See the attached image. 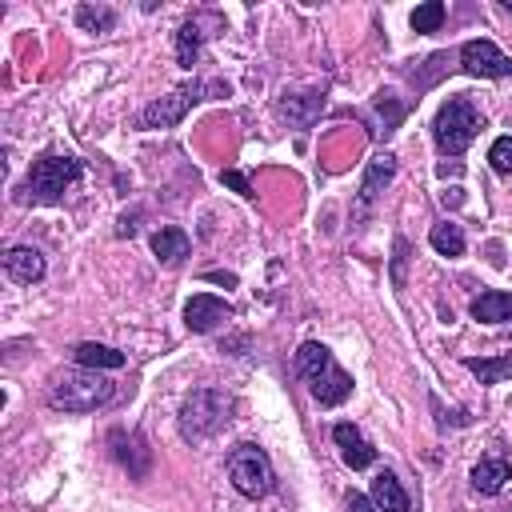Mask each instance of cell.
I'll use <instances>...</instances> for the list:
<instances>
[{
	"mask_svg": "<svg viewBox=\"0 0 512 512\" xmlns=\"http://www.w3.org/2000/svg\"><path fill=\"white\" fill-rule=\"evenodd\" d=\"M296 372L300 380L308 384L312 400L324 404V408H336L352 396V376L332 360V352L320 344V340H304L300 352H296Z\"/></svg>",
	"mask_w": 512,
	"mask_h": 512,
	"instance_id": "1",
	"label": "cell"
},
{
	"mask_svg": "<svg viewBox=\"0 0 512 512\" xmlns=\"http://www.w3.org/2000/svg\"><path fill=\"white\" fill-rule=\"evenodd\" d=\"M228 420H232V396L224 388L204 384V388L188 392L184 404H180V436L188 444H200V440L216 436Z\"/></svg>",
	"mask_w": 512,
	"mask_h": 512,
	"instance_id": "2",
	"label": "cell"
},
{
	"mask_svg": "<svg viewBox=\"0 0 512 512\" xmlns=\"http://www.w3.org/2000/svg\"><path fill=\"white\" fill-rule=\"evenodd\" d=\"M84 172V164L76 156H56V152H44L32 160L24 184H20V200L24 204H56L68 184H76Z\"/></svg>",
	"mask_w": 512,
	"mask_h": 512,
	"instance_id": "3",
	"label": "cell"
},
{
	"mask_svg": "<svg viewBox=\"0 0 512 512\" xmlns=\"http://www.w3.org/2000/svg\"><path fill=\"white\" fill-rule=\"evenodd\" d=\"M112 392L116 388L96 368H64L48 388V404L60 412H96L112 400Z\"/></svg>",
	"mask_w": 512,
	"mask_h": 512,
	"instance_id": "4",
	"label": "cell"
},
{
	"mask_svg": "<svg viewBox=\"0 0 512 512\" xmlns=\"http://www.w3.org/2000/svg\"><path fill=\"white\" fill-rule=\"evenodd\" d=\"M480 124H484V120H480L476 104H472L468 96H452L448 104H440V112H436V120H432L436 148H440L444 156H460V152L476 140Z\"/></svg>",
	"mask_w": 512,
	"mask_h": 512,
	"instance_id": "5",
	"label": "cell"
},
{
	"mask_svg": "<svg viewBox=\"0 0 512 512\" xmlns=\"http://www.w3.org/2000/svg\"><path fill=\"white\" fill-rule=\"evenodd\" d=\"M228 480H232V488H236L240 496H248V500L268 496L272 484H276V472H272L268 452L256 448V444H236V448L228 452Z\"/></svg>",
	"mask_w": 512,
	"mask_h": 512,
	"instance_id": "6",
	"label": "cell"
},
{
	"mask_svg": "<svg viewBox=\"0 0 512 512\" xmlns=\"http://www.w3.org/2000/svg\"><path fill=\"white\" fill-rule=\"evenodd\" d=\"M200 100H204V84H200V80L180 84V88H172L168 96H160V100L144 104L140 124H144V128H176V124H180V120H184Z\"/></svg>",
	"mask_w": 512,
	"mask_h": 512,
	"instance_id": "7",
	"label": "cell"
},
{
	"mask_svg": "<svg viewBox=\"0 0 512 512\" xmlns=\"http://www.w3.org/2000/svg\"><path fill=\"white\" fill-rule=\"evenodd\" d=\"M460 68L468 76H484V80H500L512 76V56H504L492 40H468L460 48Z\"/></svg>",
	"mask_w": 512,
	"mask_h": 512,
	"instance_id": "8",
	"label": "cell"
},
{
	"mask_svg": "<svg viewBox=\"0 0 512 512\" xmlns=\"http://www.w3.org/2000/svg\"><path fill=\"white\" fill-rule=\"evenodd\" d=\"M232 316V304H224L220 296H212V292H196L188 304H184V324L192 328V332H212L216 324H224Z\"/></svg>",
	"mask_w": 512,
	"mask_h": 512,
	"instance_id": "9",
	"label": "cell"
},
{
	"mask_svg": "<svg viewBox=\"0 0 512 512\" xmlns=\"http://www.w3.org/2000/svg\"><path fill=\"white\" fill-rule=\"evenodd\" d=\"M276 112L292 124V128H312L316 116L324 112V92H284L276 100Z\"/></svg>",
	"mask_w": 512,
	"mask_h": 512,
	"instance_id": "10",
	"label": "cell"
},
{
	"mask_svg": "<svg viewBox=\"0 0 512 512\" xmlns=\"http://www.w3.org/2000/svg\"><path fill=\"white\" fill-rule=\"evenodd\" d=\"M396 176V156H376V160H368V168H364V180H360V196H356V212H364L380 192H384V184Z\"/></svg>",
	"mask_w": 512,
	"mask_h": 512,
	"instance_id": "11",
	"label": "cell"
},
{
	"mask_svg": "<svg viewBox=\"0 0 512 512\" xmlns=\"http://www.w3.org/2000/svg\"><path fill=\"white\" fill-rule=\"evenodd\" d=\"M4 272L16 280V284H36L44 276V256L40 248H28V244H16L4 252Z\"/></svg>",
	"mask_w": 512,
	"mask_h": 512,
	"instance_id": "12",
	"label": "cell"
},
{
	"mask_svg": "<svg viewBox=\"0 0 512 512\" xmlns=\"http://www.w3.org/2000/svg\"><path fill=\"white\" fill-rule=\"evenodd\" d=\"M108 444H112V452H116V460L132 472V476H148V464H152V452L144 448V440L132 432V436H124L120 428L116 432H108Z\"/></svg>",
	"mask_w": 512,
	"mask_h": 512,
	"instance_id": "13",
	"label": "cell"
},
{
	"mask_svg": "<svg viewBox=\"0 0 512 512\" xmlns=\"http://www.w3.org/2000/svg\"><path fill=\"white\" fill-rule=\"evenodd\" d=\"M332 440L340 444V456H344V464L348 468H368L372 460H376V448L360 436V428H352V424H336L332 428Z\"/></svg>",
	"mask_w": 512,
	"mask_h": 512,
	"instance_id": "14",
	"label": "cell"
},
{
	"mask_svg": "<svg viewBox=\"0 0 512 512\" xmlns=\"http://www.w3.org/2000/svg\"><path fill=\"white\" fill-rule=\"evenodd\" d=\"M508 480H512V464H508L504 456H484V460L472 468V488L484 492V496H496Z\"/></svg>",
	"mask_w": 512,
	"mask_h": 512,
	"instance_id": "15",
	"label": "cell"
},
{
	"mask_svg": "<svg viewBox=\"0 0 512 512\" xmlns=\"http://www.w3.org/2000/svg\"><path fill=\"white\" fill-rule=\"evenodd\" d=\"M472 316H476L480 324H508V320H512V292H500V288L480 292V296L472 300Z\"/></svg>",
	"mask_w": 512,
	"mask_h": 512,
	"instance_id": "16",
	"label": "cell"
},
{
	"mask_svg": "<svg viewBox=\"0 0 512 512\" xmlns=\"http://www.w3.org/2000/svg\"><path fill=\"white\" fill-rule=\"evenodd\" d=\"M188 248H192V244H188V232L176 228V224H168V228H160V232L152 236V252H156V260L168 264V268L180 264V260L188 256Z\"/></svg>",
	"mask_w": 512,
	"mask_h": 512,
	"instance_id": "17",
	"label": "cell"
},
{
	"mask_svg": "<svg viewBox=\"0 0 512 512\" xmlns=\"http://www.w3.org/2000/svg\"><path fill=\"white\" fill-rule=\"evenodd\" d=\"M372 500H376L380 512H412L408 492L400 488V480H396L392 472H380V476L372 480Z\"/></svg>",
	"mask_w": 512,
	"mask_h": 512,
	"instance_id": "18",
	"label": "cell"
},
{
	"mask_svg": "<svg viewBox=\"0 0 512 512\" xmlns=\"http://www.w3.org/2000/svg\"><path fill=\"white\" fill-rule=\"evenodd\" d=\"M72 352H76V364L80 368H124V352L120 348H108V344H96V340H84Z\"/></svg>",
	"mask_w": 512,
	"mask_h": 512,
	"instance_id": "19",
	"label": "cell"
},
{
	"mask_svg": "<svg viewBox=\"0 0 512 512\" xmlns=\"http://www.w3.org/2000/svg\"><path fill=\"white\" fill-rule=\"evenodd\" d=\"M464 368H468L472 376H480V384H500L504 376H512V352H504V356H492V360L468 356V360H464Z\"/></svg>",
	"mask_w": 512,
	"mask_h": 512,
	"instance_id": "20",
	"label": "cell"
},
{
	"mask_svg": "<svg viewBox=\"0 0 512 512\" xmlns=\"http://www.w3.org/2000/svg\"><path fill=\"white\" fill-rule=\"evenodd\" d=\"M204 36H208V32H200V24H196V20H188V24H180V28H176V60H180V68H192V64H196Z\"/></svg>",
	"mask_w": 512,
	"mask_h": 512,
	"instance_id": "21",
	"label": "cell"
},
{
	"mask_svg": "<svg viewBox=\"0 0 512 512\" xmlns=\"http://www.w3.org/2000/svg\"><path fill=\"white\" fill-rule=\"evenodd\" d=\"M428 244H432L440 256H464V232H460V224H448V220L432 224Z\"/></svg>",
	"mask_w": 512,
	"mask_h": 512,
	"instance_id": "22",
	"label": "cell"
},
{
	"mask_svg": "<svg viewBox=\"0 0 512 512\" xmlns=\"http://www.w3.org/2000/svg\"><path fill=\"white\" fill-rule=\"evenodd\" d=\"M76 24L84 32H112L116 28V12L108 4H80L76 8Z\"/></svg>",
	"mask_w": 512,
	"mask_h": 512,
	"instance_id": "23",
	"label": "cell"
},
{
	"mask_svg": "<svg viewBox=\"0 0 512 512\" xmlns=\"http://www.w3.org/2000/svg\"><path fill=\"white\" fill-rule=\"evenodd\" d=\"M376 112H380V128H376V136H392L396 124L404 120V104H400L392 92H380V96H376Z\"/></svg>",
	"mask_w": 512,
	"mask_h": 512,
	"instance_id": "24",
	"label": "cell"
},
{
	"mask_svg": "<svg viewBox=\"0 0 512 512\" xmlns=\"http://www.w3.org/2000/svg\"><path fill=\"white\" fill-rule=\"evenodd\" d=\"M444 24V4L440 0H428L420 8H412V32H436Z\"/></svg>",
	"mask_w": 512,
	"mask_h": 512,
	"instance_id": "25",
	"label": "cell"
},
{
	"mask_svg": "<svg viewBox=\"0 0 512 512\" xmlns=\"http://www.w3.org/2000/svg\"><path fill=\"white\" fill-rule=\"evenodd\" d=\"M408 252H412V248H408V240H404V236H396V240H392V284H396V288H404V284H408Z\"/></svg>",
	"mask_w": 512,
	"mask_h": 512,
	"instance_id": "26",
	"label": "cell"
},
{
	"mask_svg": "<svg viewBox=\"0 0 512 512\" xmlns=\"http://www.w3.org/2000/svg\"><path fill=\"white\" fill-rule=\"evenodd\" d=\"M488 164H492L500 176H512V136H500V140L488 148Z\"/></svg>",
	"mask_w": 512,
	"mask_h": 512,
	"instance_id": "27",
	"label": "cell"
},
{
	"mask_svg": "<svg viewBox=\"0 0 512 512\" xmlns=\"http://www.w3.org/2000/svg\"><path fill=\"white\" fill-rule=\"evenodd\" d=\"M344 504H348V512H380V508H376V500H372V496H364V492H348V500H344Z\"/></svg>",
	"mask_w": 512,
	"mask_h": 512,
	"instance_id": "28",
	"label": "cell"
},
{
	"mask_svg": "<svg viewBox=\"0 0 512 512\" xmlns=\"http://www.w3.org/2000/svg\"><path fill=\"white\" fill-rule=\"evenodd\" d=\"M220 180H224V184H232V188H236V192H240V196H252V188H248V180H244V176H240V172H224V176H220Z\"/></svg>",
	"mask_w": 512,
	"mask_h": 512,
	"instance_id": "29",
	"label": "cell"
},
{
	"mask_svg": "<svg viewBox=\"0 0 512 512\" xmlns=\"http://www.w3.org/2000/svg\"><path fill=\"white\" fill-rule=\"evenodd\" d=\"M208 280H220V284H232L236 276H232V272H208Z\"/></svg>",
	"mask_w": 512,
	"mask_h": 512,
	"instance_id": "30",
	"label": "cell"
},
{
	"mask_svg": "<svg viewBox=\"0 0 512 512\" xmlns=\"http://www.w3.org/2000/svg\"><path fill=\"white\" fill-rule=\"evenodd\" d=\"M504 12H512V0H504Z\"/></svg>",
	"mask_w": 512,
	"mask_h": 512,
	"instance_id": "31",
	"label": "cell"
}]
</instances>
